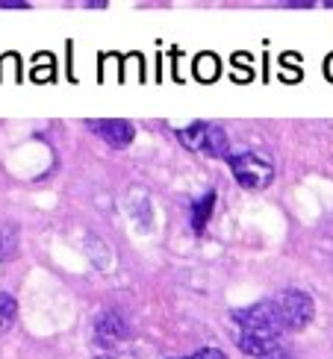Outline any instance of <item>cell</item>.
Returning a JSON list of instances; mask_svg holds the SVG:
<instances>
[{"label": "cell", "instance_id": "cell-6", "mask_svg": "<svg viewBox=\"0 0 333 359\" xmlns=\"http://www.w3.org/2000/svg\"><path fill=\"white\" fill-rule=\"evenodd\" d=\"M95 339L103 348H115L127 339V321L121 318V312H115V309L103 312V316L95 321Z\"/></svg>", "mask_w": 333, "mask_h": 359}, {"label": "cell", "instance_id": "cell-5", "mask_svg": "<svg viewBox=\"0 0 333 359\" xmlns=\"http://www.w3.org/2000/svg\"><path fill=\"white\" fill-rule=\"evenodd\" d=\"M89 127H92L98 136L112 144V147H127L136 136V130L130 121H124V118H98V121H89Z\"/></svg>", "mask_w": 333, "mask_h": 359}, {"label": "cell", "instance_id": "cell-10", "mask_svg": "<svg viewBox=\"0 0 333 359\" xmlns=\"http://www.w3.org/2000/svg\"><path fill=\"white\" fill-rule=\"evenodd\" d=\"M0 6H4V9H24L27 4H24V0H0Z\"/></svg>", "mask_w": 333, "mask_h": 359}, {"label": "cell", "instance_id": "cell-3", "mask_svg": "<svg viewBox=\"0 0 333 359\" xmlns=\"http://www.w3.org/2000/svg\"><path fill=\"white\" fill-rule=\"evenodd\" d=\"M180 142H183L189 151H198L209 159H230V142H227L224 130L207 121H195L183 130H177Z\"/></svg>", "mask_w": 333, "mask_h": 359}, {"label": "cell", "instance_id": "cell-7", "mask_svg": "<svg viewBox=\"0 0 333 359\" xmlns=\"http://www.w3.org/2000/svg\"><path fill=\"white\" fill-rule=\"evenodd\" d=\"M213 209H216V191H207V194H201V198L192 203L189 215H192V230L195 233H204L207 230L209 218H213Z\"/></svg>", "mask_w": 333, "mask_h": 359}, {"label": "cell", "instance_id": "cell-1", "mask_svg": "<svg viewBox=\"0 0 333 359\" xmlns=\"http://www.w3.org/2000/svg\"><path fill=\"white\" fill-rule=\"evenodd\" d=\"M230 318L236 324V341L242 353H248L251 359H292V353L283 345L286 324L280 316L278 297L242 306Z\"/></svg>", "mask_w": 333, "mask_h": 359}, {"label": "cell", "instance_id": "cell-2", "mask_svg": "<svg viewBox=\"0 0 333 359\" xmlns=\"http://www.w3.org/2000/svg\"><path fill=\"white\" fill-rule=\"evenodd\" d=\"M230 165L236 183L248 191H260L266 189L271 180H275V162H271L268 154L263 151H239V154H230L227 159Z\"/></svg>", "mask_w": 333, "mask_h": 359}, {"label": "cell", "instance_id": "cell-8", "mask_svg": "<svg viewBox=\"0 0 333 359\" xmlns=\"http://www.w3.org/2000/svg\"><path fill=\"white\" fill-rule=\"evenodd\" d=\"M15 318H18V304H15V297L0 292V336H4L9 327L15 324Z\"/></svg>", "mask_w": 333, "mask_h": 359}, {"label": "cell", "instance_id": "cell-9", "mask_svg": "<svg viewBox=\"0 0 333 359\" xmlns=\"http://www.w3.org/2000/svg\"><path fill=\"white\" fill-rule=\"evenodd\" d=\"M174 359H227V353L221 348H201V351H195L189 356H174Z\"/></svg>", "mask_w": 333, "mask_h": 359}, {"label": "cell", "instance_id": "cell-4", "mask_svg": "<svg viewBox=\"0 0 333 359\" xmlns=\"http://www.w3.org/2000/svg\"><path fill=\"white\" fill-rule=\"evenodd\" d=\"M278 306H280V316L286 324V333H298L313 321L315 316V304L307 292L301 289H286L278 294Z\"/></svg>", "mask_w": 333, "mask_h": 359}]
</instances>
